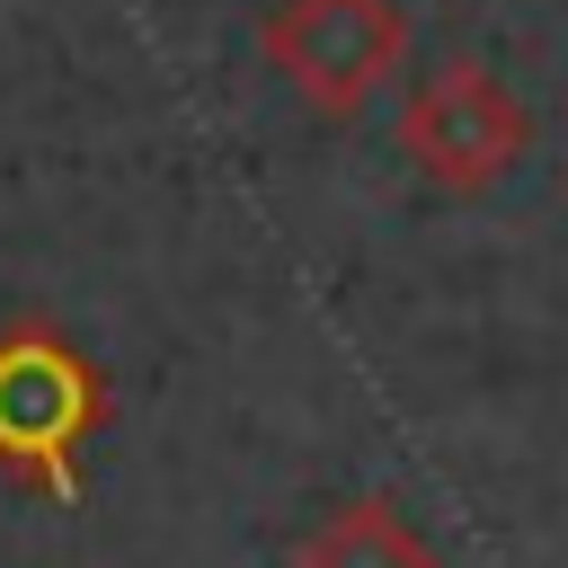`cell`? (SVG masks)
I'll list each match as a JSON object with an SVG mask.
<instances>
[{"mask_svg":"<svg viewBox=\"0 0 568 568\" xmlns=\"http://www.w3.org/2000/svg\"><path fill=\"white\" fill-rule=\"evenodd\" d=\"M115 390L80 337H62L44 311H18L0 328V470L36 488L44 506H89L80 453L106 435Z\"/></svg>","mask_w":568,"mask_h":568,"instance_id":"obj_1","label":"cell"},{"mask_svg":"<svg viewBox=\"0 0 568 568\" xmlns=\"http://www.w3.org/2000/svg\"><path fill=\"white\" fill-rule=\"evenodd\" d=\"M399 160L417 186L470 204L488 186H506L532 151V106L479 62V53H444L399 89V124H390Z\"/></svg>","mask_w":568,"mask_h":568,"instance_id":"obj_2","label":"cell"},{"mask_svg":"<svg viewBox=\"0 0 568 568\" xmlns=\"http://www.w3.org/2000/svg\"><path fill=\"white\" fill-rule=\"evenodd\" d=\"M257 53L311 115L346 124L408 62V9L399 0H266Z\"/></svg>","mask_w":568,"mask_h":568,"instance_id":"obj_3","label":"cell"},{"mask_svg":"<svg viewBox=\"0 0 568 568\" xmlns=\"http://www.w3.org/2000/svg\"><path fill=\"white\" fill-rule=\"evenodd\" d=\"M293 568H444V550L399 515V497H337L293 541Z\"/></svg>","mask_w":568,"mask_h":568,"instance_id":"obj_4","label":"cell"}]
</instances>
